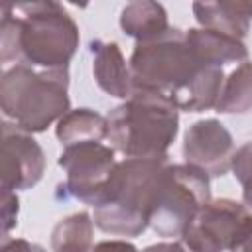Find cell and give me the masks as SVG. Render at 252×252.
Returning <instances> with one entry per match:
<instances>
[{
  "label": "cell",
  "instance_id": "cell-1",
  "mask_svg": "<svg viewBox=\"0 0 252 252\" xmlns=\"http://www.w3.org/2000/svg\"><path fill=\"white\" fill-rule=\"evenodd\" d=\"M79 26L59 2H26L2 8L0 59H22L41 71L69 69L79 47Z\"/></svg>",
  "mask_w": 252,
  "mask_h": 252
},
{
  "label": "cell",
  "instance_id": "cell-2",
  "mask_svg": "<svg viewBox=\"0 0 252 252\" xmlns=\"http://www.w3.org/2000/svg\"><path fill=\"white\" fill-rule=\"evenodd\" d=\"M108 140L124 158L167 161L179 132V108L165 94L134 89L132 96L112 108Z\"/></svg>",
  "mask_w": 252,
  "mask_h": 252
},
{
  "label": "cell",
  "instance_id": "cell-3",
  "mask_svg": "<svg viewBox=\"0 0 252 252\" xmlns=\"http://www.w3.org/2000/svg\"><path fill=\"white\" fill-rule=\"evenodd\" d=\"M0 108L16 128L28 134L45 132L71 110L69 69L35 71L16 63L0 79Z\"/></svg>",
  "mask_w": 252,
  "mask_h": 252
},
{
  "label": "cell",
  "instance_id": "cell-4",
  "mask_svg": "<svg viewBox=\"0 0 252 252\" xmlns=\"http://www.w3.org/2000/svg\"><path fill=\"white\" fill-rule=\"evenodd\" d=\"M167 161L126 158L116 163L104 199L94 207L93 220L116 236H140L150 226V213L158 183Z\"/></svg>",
  "mask_w": 252,
  "mask_h": 252
},
{
  "label": "cell",
  "instance_id": "cell-5",
  "mask_svg": "<svg viewBox=\"0 0 252 252\" xmlns=\"http://www.w3.org/2000/svg\"><path fill=\"white\" fill-rule=\"evenodd\" d=\"M128 63L134 89L159 93L169 98L181 91L201 67H211L197 59L185 41V32L177 28H169L159 37L136 41Z\"/></svg>",
  "mask_w": 252,
  "mask_h": 252
},
{
  "label": "cell",
  "instance_id": "cell-6",
  "mask_svg": "<svg viewBox=\"0 0 252 252\" xmlns=\"http://www.w3.org/2000/svg\"><path fill=\"white\" fill-rule=\"evenodd\" d=\"M209 175L189 163L165 165L150 213V228L163 238H179L211 201Z\"/></svg>",
  "mask_w": 252,
  "mask_h": 252
},
{
  "label": "cell",
  "instance_id": "cell-7",
  "mask_svg": "<svg viewBox=\"0 0 252 252\" xmlns=\"http://www.w3.org/2000/svg\"><path fill=\"white\" fill-rule=\"evenodd\" d=\"M57 163L67 173V179L59 189L94 209L102 203L118 161L114 159L112 146L102 142H85L63 148Z\"/></svg>",
  "mask_w": 252,
  "mask_h": 252
},
{
  "label": "cell",
  "instance_id": "cell-8",
  "mask_svg": "<svg viewBox=\"0 0 252 252\" xmlns=\"http://www.w3.org/2000/svg\"><path fill=\"white\" fill-rule=\"evenodd\" d=\"M234 138L217 118L193 122L183 136L185 163L199 167L209 177H222L232 169Z\"/></svg>",
  "mask_w": 252,
  "mask_h": 252
},
{
  "label": "cell",
  "instance_id": "cell-9",
  "mask_svg": "<svg viewBox=\"0 0 252 252\" xmlns=\"http://www.w3.org/2000/svg\"><path fill=\"white\" fill-rule=\"evenodd\" d=\"M45 173V154L32 134L2 124V191L32 189Z\"/></svg>",
  "mask_w": 252,
  "mask_h": 252
},
{
  "label": "cell",
  "instance_id": "cell-10",
  "mask_svg": "<svg viewBox=\"0 0 252 252\" xmlns=\"http://www.w3.org/2000/svg\"><path fill=\"white\" fill-rule=\"evenodd\" d=\"M89 49L93 57V75L96 85L114 98H130L134 93L132 71L118 43L94 39Z\"/></svg>",
  "mask_w": 252,
  "mask_h": 252
},
{
  "label": "cell",
  "instance_id": "cell-11",
  "mask_svg": "<svg viewBox=\"0 0 252 252\" xmlns=\"http://www.w3.org/2000/svg\"><path fill=\"white\" fill-rule=\"evenodd\" d=\"M193 14L201 28L244 41L252 22V2H240V0L193 2Z\"/></svg>",
  "mask_w": 252,
  "mask_h": 252
},
{
  "label": "cell",
  "instance_id": "cell-12",
  "mask_svg": "<svg viewBox=\"0 0 252 252\" xmlns=\"http://www.w3.org/2000/svg\"><path fill=\"white\" fill-rule=\"evenodd\" d=\"M185 41L203 65L224 67L228 63L248 61V47L242 39L217 33L205 28H189L185 32Z\"/></svg>",
  "mask_w": 252,
  "mask_h": 252
},
{
  "label": "cell",
  "instance_id": "cell-13",
  "mask_svg": "<svg viewBox=\"0 0 252 252\" xmlns=\"http://www.w3.org/2000/svg\"><path fill=\"white\" fill-rule=\"evenodd\" d=\"M224 79L226 77L222 73V67H201L195 77L171 96V100L179 110L185 112H203L215 108Z\"/></svg>",
  "mask_w": 252,
  "mask_h": 252
},
{
  "label": "cell",
  "instance_id": "cell-14",
  "mask_svg": "<svg viewBox=\"0 0 252 252\" xmlns=\"http://www.w3.org/2000/svg\"><path fill=\"white\" fill-rule=\"evenodd\" d=\"M120 28L128 37H134L136 41H148L163 35L171 26L165 8L159 2L138 0L122 8Z\"/></svg>",
  "mask_w": 252,
  "mask_h": 252
},
{
  "label": "cell",
  "instance_id": "cell-15",
  "mask_svg": "<svg viewBox=\"0 0 252 252\" xmlns=\"http://www.w3.org/2000/svg\"><path fill=\"white\" fill-rule=\"evenodd\" d=\"M55 136L63 148L85 142H102L108 138V118L91 108H75L57 122Z\"/></svg>",
  "mask_w": 252,
  "mask_h": 252
},
{
  "label": "cell",
  "instance_id": "cell-16",
  "mask_svg": "<svg viewBox=\"0 0 252 252\" xmlns=\"http://www.w3.org/2000/svg\"><path fill=\"white\" fill-rule=\"evenodd\" d=\"M94 220L89 213L79 211L61 219L49 238L51 252H91L93 250Z\"/></svg>",
  "mask_w": 252,
  "mask_h": 252
},
{
  "label": "cell",
  "instance_id": "cell-17",
  "mask_svg": "<svg viewBox=\"0 0 252 252\" xmlns=\"http://www.w3.org/2000/svg\"><path fill=\"white\" fill-rule=\"evenodd\" d=\"M215 110L220 114H244L252 110V61L240 63L224 79Z\"/></svg>",
  "mask_w": 252,
  "mask_h": 252
},
{
  "label": "cell",
  "instance_id": "cell-18",
  "mask_svg": "<svg viewBox=\"0 0 252 252\" xmlns=\"http://www.w3.org/2000/svg\"><path fill=\"white\" fill-rule=\"evenodd\" d=\"M232 173L242 185V205L252 213V142H246L234 152Z\"/></svg>",
  "mask_w": 252,
  "mask_h": 252
},
{
  "label": "cell",
  "instance_id": "cell-19",
  "mask_svg": "<svg viewBox=\"0 0 252 252\" xmlns=\"http://www.w3.org/2000/svg\"><path fill=\"white\" fill-rule=\"evenodd\" d=\"M18 211L20 201L16 191H2V234L8 238L10 230L18 224Z\"/></svg>",
  "mask_w": 252,
  "mask_h": 252
},
{
  "label": "cell",
  "instance_id": "cell-20",
  "mask_svg": "<svg viewBox=\"0 0 252 252\" xmlns=\"http://www.w3.org/2000/svg\"><path fill=\"white\" fill-rule=\"evenodd\" d=\"M0 252H47L41 244L30 242L26 238H4Z\"/></svg>",
  "mask_w": 252,
  "mask_h": 252
},
{
  "label": "cell",
  "instance_id": "cell-21",
  "mask_svg": "<svg viewBox=\"0 0 252 252\" xmlns=\"http://www.w3.org/2000/svg\"><path fill=\"white\" fill-rule=\"evenodd\" d=\"M91 252H140V250L128 240H102L94 244Z\"/></svg>",
  "mask_w": 252,
  "mask_h": 252
},
{
  "label": "cell",
  "instance_id": "cell-22",
  "mask_svg": "<svg viewBox=\"0 0 252 252\" xmlns=\"http://www.w3.org/2000/svg\"><path fill=\"white\" fill-rule=\"evenodd\" d=\"M142 252H185V250L181 248V244H179L177 240H173V242H158V244H150V246H146Z\"/></svg>",
  "mask_w": 252,
  "mask_h": 252
}]
</instances>
